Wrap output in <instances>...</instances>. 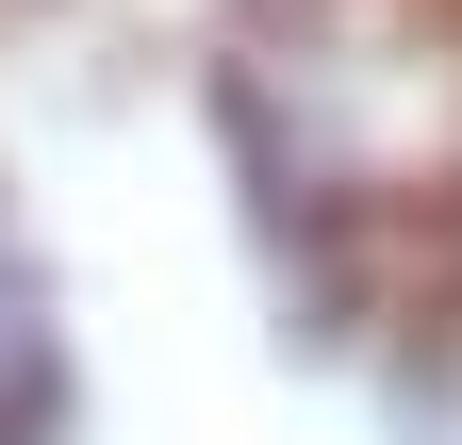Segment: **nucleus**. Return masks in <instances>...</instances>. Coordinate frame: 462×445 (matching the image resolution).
<instances>
[{"label":"nucleus","instance_id":"1","mask_svg":"<svg viewBox=\"0 0 462 445\" xmlns=\"http://www.w3.org/2000/svg\"><path fill=\"white\" fill-rule=\"evenodd\" d=\"M215 83L264 198L314 232H396L413 198H462V50L430 33V0H264Z\"/></svg>","mask_w":462,"mask_h":445}]
</instances>
